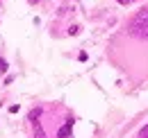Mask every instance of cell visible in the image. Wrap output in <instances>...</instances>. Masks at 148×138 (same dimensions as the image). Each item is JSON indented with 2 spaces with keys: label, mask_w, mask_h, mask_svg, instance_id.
Here are the masks:
<instances>
[{
  "label": "cell",
  "mask_w": 148,
  "mask_h": 138,
  "mask_svg": "<svg viewBox=\"0 0 148 138\" xmlns=\"http://www.w3.org/2000/svg\"><path fill=\"white\" fill-rule=\"evenodd\" d=\"M128 32H130V36H134V39L148 41V5L141 7V9L132 16V20H130V25H128Z\"/></svg>",
  "instance_id": "obj_1"
},
{
  "label": "cell",
  "mask_w": 148,
  "mask_h": 138,
  "mask_svg": "<svg viewBox=\"0 0 148 138\" xmlns=\"http://www.w3.org/2000/svg\"><path fill=\"white\" fill-rule=\"evenodd\" d=\"M73 118H69V120H66V124H64V127H62V129H59V134H57V138H71V129H73Z\"/></svg>",
  "instance_id": "obj_2"
},
{
  "label": "cell",
  "mask_w": 148,
  "mask_h": 138,
  "mask_svg": "<svg viewBox=\"0 0 148 138\" xmlns=\"http://www.w3.org/2000/svg\"><path fill=\"white\" fill-rule=\"evenodd\" d=\"M116 2H119V5H132L134 0H116Z\"/></svg>",
  "instance_id": "obj_6"
},
{
  "label": "cell",
  "mask_w": 148,
  "mask_h": 138,
  "mask_svg": "<svg viewBox=\"0 0 148 138\" xmlns=\"http://www.w3.org/2000/svg\"><path fill=\"white\" fill-rule=\"evenodd\" d=\"M27 2H30V5H37V2H39V0H27Z\"/></svg>",
  "instance_id": "obj_7"
},
{
  "label": "cell",
  "mask_w": 148,
  "mask_h": 138,
  "mask_svg": "<svg viewBox=\"0 0 148 138\" xmlns=\"http://www.w3.org/2000/svg\"><path fill=\"white\" fill-rule=\"evenodd\" d=\"M69 34H71V36L80 34V25H71V27H69Z\"/></svg>",
  "instance_id": "obj_3"
},
{
  "label": "cell",
  "mask_w": 148,
  "mask_h": 138,
  "mask_svg": "<svg viewBox=\"0 0 148 138\" xmlns=\"http://www.w3.org/2000/svg\"><path fill=\"white\" fill-rule=\"evenodd\" d=\"M137 138H148V124L144 127V129H139V134H137Z\"/></svg>",
  "instance_id": "obj_4"
},
{
  "label": "cell",
  "mask_w": 148,
  "mask_h": 138,
  "mask_svg": "<svg viewBox=\"0 0 148 138\" xmlns=\"http://www.w3.org/2000/svg\"><path fill=\"white\" fill-rule=\"evenodd\" d=\"M7 68H9V64H7V61L0 57V72H7Z\"/></svg>",
  "instance_id": "obj_5"
}]
</instances>
